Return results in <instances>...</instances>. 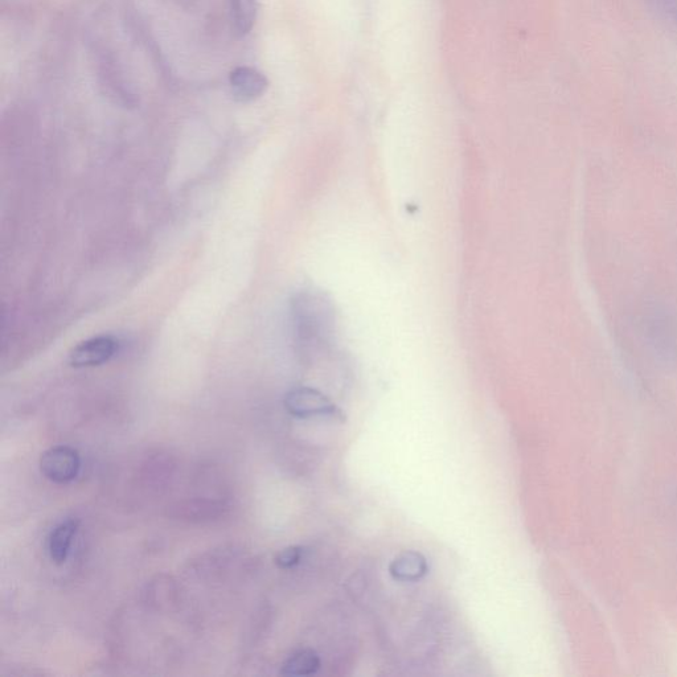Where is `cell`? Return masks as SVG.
<instances>
[{"label":"cell","mask_w":677,"mask_h":677,"mask_svg":"<svg viewBox=\"0 0 677 677\" xmlns=\"http://www.w3.org/2000/svg\"><path fill=\"white\" fill-rule=\"evenodd\" d=\"M120 343L112 335L94 336L77 344L69 354V364L75 368L100 367L117 355Z\"/></svg>","instance_id":"277c9868"},{"label":"cell","mask_w":677,"mask_h":677,"mask_svg":"<svg viewBox=\"0 0 677 677\" xmlns=\"http://www.w3.org/2000/svg\"><path fill=\"white\" fill-rule=\"evenodd\" d=\"M320 659L313 650H299L283 663L281 674L285 676H311L317 674Z\"/></svg>","instance_id":"8fae6325"},{"label":"cell","mask_w":677,"mask_h":677,"mask_svg":"<svg viewBox=\"0 0 677 677\" xmlns=\"http://www.w3.org/2000/svg\"><path fill=\"white\" fill-rule=\"evenodd\" d=\"M295 346L303 358L311 359L332 350L336 336V311L322 291L305 290L291 302Z\"/></svg>","instance_id":"6da1fadb"},{"label":"cell","mask_w":677,"mask_h":677,"mask_svg":"<svg viewBox=\"0 0 677 677\" xmlns=\"http://www.w3.org/2000/svg\"><path fill=\"white\" fill-rule=\"evenodd\" d=\"M81 469L79 451L69 446H55L41 454L40 471L51 482L64 484L77 478Z\"/></svg>","instance_id":"3957f363"},{"label":"cell","mask_w":677,"mask_h":677,"mask_svg":"<svg viewBox=\"0 0 677 677\" xmlns=\"http://www.w3.org/2000/svg\"><path fill=\"white\" fill-rule=\"evenodd\" d=\"M80 521L69 519L57 525L49 536V556L56 565H63L67 561L69 549H71L73 537L79 531Z\"/></svg>","instance_id":"9c48e42d"},{"label":"cell","mask_w":677,"mask_h":677,"mask_svg":"<svg viewBox=\"0 0 677 677\" xmlns=\"http://www.w3.org/2000/svg\"><path fill=\"white\" fill-rule=\"evenodd\" d=\"M303 555H305V548L294 545V547L285 548L278 553L276 564L278 568L291 569L302 561Z\"/></svg>","instance_id":"7c38bea8"},{"label":"cell","mask_w":677,"mask_h":677,"mask_svg":"<svg viewBox=\"0 0 677 677\" xmlns=\"http://www.w3.org/2000/svg\"><path fill=\"white\" fill-rule=\"evenodd\" d=\"M428 561L420 552L408 551L401 553L389 566L391 576L401 582H416L428 573Z\"/></svg>","instance_id":"ba28073f"},{"label":"cell","mask_w":677,"mask_h":677,"mask_svg":"<svg viewBox=\"0 0 677 677\" xmlns=\"http://www.w3.org/2000/svg\"><path fill=\"white\" fill-rule=\"evenodd\" d=\"M228 511L227 503L212 499L180 500L167 507L168 518L192 523L209 521L221 518Z\"/></svg>","instance_id":"52a82bcc"},{"label":"cell","mask_w":677,"mask_h":677,"mask_svg":"<svg viewBox=\"0 0 677 677\" xmlns=\"http://www.w3.org/2000/svg\"><path fill=\"white\" fill-rule=\"evenodd\" d=\"M233 30L237 36L244 38L256 26L258 16V0H229Z\"/></svg>","instance_id":"30bf717a"},{"label":"cell","mask_w":677,"mask_h":677,"mask_svg":"<svg viewBox=\"0 0 677 677\" xmlns=\"http://www.w3.org/2000/svg\"><path fill=\"white\" fill-rule=\"evenodd\" d=\"M229 86L233 100L240 104H249L264 96L269 88V80L258 69L241 65L229 75Z\"/></svg>","instance_id":"5b68a950"},{"label":"cell","mask_w":677,"mask_h":677,"mask_svg":"<svg viewBox=\"0 0 677 677\" xmlns=\"http://www.w3.org/2000/svg\"><path fill=\"white\" fill-rule=\"evenodd\" d=\"M98 79L105 94L113 98L117 104L126 106V108L137 104V97L131 92L130 86L126 85L125 77L121 69L117 67L116 60L106 53L98 59Z\"/></svg>","instance_id":"8992f818"},{"label":"cell","mask_w":677,"mask_h":677,"mask_svg":"<svg viewBox=\"0 0 677 677\" xmlns=\"http://www.w3.org/2000/svg\"><path fill=\"white\" fill-rule=\"evenodd\" d=\"M285 408L291 416L298 418L331 417L340 418L343 414L334 402L317 389L299 387L291 389L285 396Z\"/></svg>","instance_id":"7a4b0ae2"}]
</instances>
